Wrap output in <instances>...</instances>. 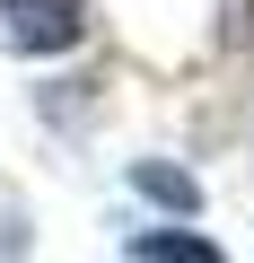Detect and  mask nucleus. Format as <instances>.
I'll return each mask as SVG.
<instances>
[{
  "instance_id": "f257e3e1",
  "label": "nucleus",
  "mask_w": 254,
  "mask_h": 263,
  "mask_svg": "<svg viewBox=\"0 0 254 263\" xmlns=\"http://www.w3.org/2000/svg\"><path fill=\"white\" fill-rule=\"evenodd\" d=\"M0 44L27 62L88 44V0H0Z\"/></svg>"
},
{
  "instance_id": "f03ea898",
  "label": "nucleus",
  "mask_w": 254,
  "mask_h": 263,
  "mask_svg": "<svg viewBox=\"0 0 254 263\" xmlns=\"http://www.w3.org/2000/svg\"><path fill=\"white\" fill-rule=\"evenodd\" d=\"M123 254H132V263H228V254H219L202 228H141Z\"/></svg>"
},
{
  "instance_id": "7ed1b4c3",
  "label": "nucleus",
  "mask_w": 254,
  "mask_h": 263,
  "mask_svg": "<svg viewBox=\"0 0 254 263\" xmlns=\"http://www.w3.org/2000/svg\"><path fill=\"white\" fill-rule=\"evenodd\" d=\"M132 193H149L158 211H184V219L202 211V184H193L184 167H158V158H141V167H132Z\"/></svg>"
}]
</instances>
